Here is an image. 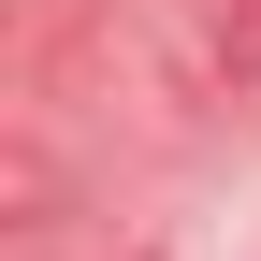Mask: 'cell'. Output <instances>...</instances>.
<instances>
[{
	"label": "cell",
	"instance_id": "cell-1",
	"mask_svg": "<svg viewBox=\"0 0 261 261\" xmlns=\"http://www.w3.org/2000/svg\"><path fill=\"white\" fill-rule=\"evenodd\" d=\"M174 29H189V73H203L218 102L261 87V0H174Z\"/></svg>",
	"mask_w": 261,
	"mask_h": 261
}]
</instances>
